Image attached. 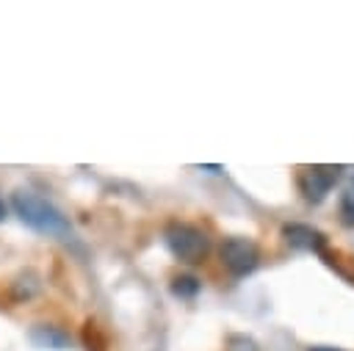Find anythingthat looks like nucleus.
Masks as SVG:
<instances>
[{
    "label": "nucleus",
    "instance_id": "f257e3e1",
    "mask_svg": "<svg viewBox=\"0 0 354 351\" xmlns=\"http://www.w3.org/2000/svg\"><path fill=\"white\" fill-rule=\"evenodd\" d=\"M11 207L19 216V221L28 224L30 229H36L41 235H50V238H61V240L72 238L69 218L53 202H47L44 196H39L33 191H17L11 196Z\"/></svg>",
    "mask_w": 354,
    "mask_h": 351
},
{
    "label": "nucleus",
    "instance_id": "f03ea898",
    "mask_svg": "<svg viewBox=\"0 0 354 351\" xmlns=\"http://www.w3.org/2000/svg\"><path fill=\"white\" fill-rule=\"evenodd\" d=\"M163 240H166V249L180 260V263H202L210 252V238L194 227V224H185V221H169L166 229H163Z\"/></svg>",
    "mask_w": 354,
    "mask_h": 351
},
{
    "label": "nucleus",
    "instance_id": "7ed1b4c3",
    "mask_svg": "<svg viewBox=\"0 0 354 351\" xmlns=\"http://www.w3.org/2000/svg\"><path fill=\"white\" fill-rule=\"evenodd\" d=\"M221 263H224V268H227L232 276H246V274H252V271L257 268V263H260V249H257V243L249 240V238H241V235L227 238V240L221 243Z\"/></svg>",
    "mask_w": 354,
    "mask_h": 351
},
{
    "label": "nucleus",
    "instance_id": "20e7f679",
    "mask_svg": "<svg viewBox=\"0 0 354 351\" xmlns=\"http://www.w3.org/2000/svg\"><path fill=\"white\" fill-rule=\"evenodd\" d=\"M340 171H343L340 166H310V169H301V174H299V191L304 193L307 202L318 205L332 191V185L337 182Z\"/></svg>",
    "mask_w": 354,
    "mask_h": 351
},
{
    "label": "nucleus",
    "instance_id": "39448f33",
    "mask_svg": "<svg viewBox=\"0 0 354 351\" xmlns=\"http://www.w3.org/2000/svg\"><path fill=\"white\" fill-rule=\"evenodd\" d=\"M282 238L288 240V246L293 249H304V252H321L326 246L324 232L307 227V224H288L282 227Z\"/></svg>",
    "mask_w": 354,
    "mask_h": 351
},
{
    "label": "nucleus",
    "instance_id": "423d86ee",
    "mask_svg": "<svg viewBox=\"0 0 354 351\" xmlns=\"http://www.w3.org/2000/svg\"><path fill=\"white\" fill-rule=\"evenodd\" d=\"M30 337H33V343L41 345V348H55V351H61V348L69 345V337H66L61 329H55V326H36V329L30 332Z\"/></svg>",
    "mask_w": 354,
    "mask_h": 351
},
{
    "label": "nucleus",
    "instance_id": "0eeeda50",
    "mask_svg": "<svg viewBox=\"0 0 354 351\" xmlns=\"http://www.w3.org/2000/svg\"><path fill=\"white\" fill-rule=\"evenodd\" d=\"M199 287H202L199 279L191 276V274H180V276L171 279V293L180 296V298H194L199 293Z\"/></svg>",
    "mask_w": 354,
    "mask_h": 351
},
{
    "label": "nucleus",
    "instance_id": "6e6552de",
    "mask_svg": "<svg viewBox=\"0 0 354 351\" xmlns=\"http://www.w3.org/2000/svg\"><path fill=\"white\" fill-rule=\"evenodd\" d=\"M36 290H39V276L30 274V271H28V279L19 276V279L14 282V296H17V298H30Z\"/></svg>",
    "mask_w": 354,
    "mask_h": 351
},
{
    "label": "nucleus",
    "instance_id": "1a4fd4ad",
    "mask_svg": "<svg viewBox=\"0 0 354 351\" xmlns=\"http://www.w3.org/2000/svg\"><path fill=\"white\" fill-rule=\"evenodd\" d=\"M224 351H260V348L249 334H230Z\"/></svg>",
    "mask_w": 354,
    "mask_h": 351
},
{
    "label": "nucleus",
    "instance_id": "9d476101",
    "mask_svg": "<svg viewBox=\"0 0 354 351\" xmlns=\"http://www.w3.org/2000/svg\"><path fill=\"white\" fill-rule=\"evenodd\" d=\"M340 221L346 227H354V193L351 191H346L340 196Z\"/></svg>",
    "mask_w": 354,
    "mask_h": 351
},
{
    "label": "nucleus",
    "instance_id": "9b49d317",
    "mask_svg": "<svg viewBox=\"0 0 354 351\" xmlns=\"http://www.w3.org/2000/svg\"><path fill=\"white\" fill-rule=\"evenodd\" d=\"M310 351H340V348H329V345H315V348H310Z\"/></svg>",
    "mask_w": 354,
    "mask_h": 351
},
{
    "label": "nucleus",
    "instance_id": "f8f14e48",
    "mask_svg": "<svg viewBox=\"0 0 354 351\" xmlns=\"http://www.w3.org/2000/svg\"><path fill=\"white\" fill-rule=\"evenodd\" d=\"M202 171H221V166H199Z\"/></svg>",
    "mask_w": 354,
    "mask_h": 351
},
{
    "label": "nucleus",
    "instance_id": "ddd939ff",
    "mask_svg": "<svg viewBox=\"0 0 354 351\" xmlns=\"http://www.w3.org/2000/svg\"><path fill=\"white\" fill-rule=\"evenodd\" d=\"M6 218V202H3V196H0V221Z\"/></svg>",
    "mask_w": 354,
    "mask_h": 351
},
{
    "label": "nucleus",
    "instance_id": "4468645a",
    "mask_svg": "<svg viewBox=\"0 0 354 351\" xmlns=\"http://www.w3.org/2000/svg\"><path fill=\"white\" fill-rule=\"evenodd\" d=\"M351 193H354V188H351Z\"/></svg>",
    "mask_w": 354,
    "mask_h": 351
}]
</instances>
